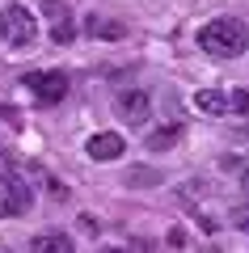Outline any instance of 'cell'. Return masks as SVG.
I'll return each mask as SVG.
<instances>
[{
  "instance_id": "9a60e30c",
  "label": "cell",
  "mask_w": 249,
  "mask_h": 253,
  "mask_svg": "<svg viewBox=\"0 0 249 253\" xmlns=\"http://www.w3.org/2000/svg\"><path fill=\"white\" fill-rule=\"evenodd\" d=\"M232 228H241V232H249V203H241V207H232Z\"/></svg>"
},
{
  "instance_id": "7a4b0ae2",
  "label": "cell",
  "mask_w": 249,
  "mask_h": 253,
  "mask_svg": "<svg viewBox=\"0 0 249 253\" xmlns=\"http://www.w3.org/2000/svg\"><path fill=\"white\" fill-rule=\"evenodd\" d=\"M34 38H38V26H34V13L26 4H4L0 9V42L4 46L26 51V46H34Z\"/></svg>"
},
{
  "instance_id": "9c48e42d",
  "label": "cell",
  "mask_w": 249,
  "mask_h": 253,
  "mask_svg": "<svg viewBox=\"0 0 249 253\" xmlns=\"http://www.w3.org/2000/svg\"><path fill=\"white\" fill-rule=\"evenodd\" d=\"M30 253H76V245L63 232H38L34 241H30Z\"/></svg>"
},
{
  "instance_id": "5b68a950",
  "label": "cell",
  "mask_w": 249,
  "mask_h": 253,
  "mask_svg": "<svg viewBox=\"0 0 249 253\" xmlns=\"http://www.w3.org/2000/svg\"><path fill=\"white\" fill-rule=\"evenodd\" d=\"M114 114L123 118L127 126H144V123H148V114H152V97L144 89H123L114 97Z\"/></svg>"
},
{
  "instance_id": "2e32d148",
  "label": "cell",
  "mask_w": 249,
  "mask_h": 253,
  "mask_svg": "<svg viewBox=\"0 0 249 253\" xmlns=\"http://www.w3.org/2000/svg\"><path fill=\"white\" fill-rule=\"evenodd\" d=\"M169 245H173V249H182V245H186V236H182V228H173V232H169Z\"/></svg>"
},
{
  "instance_id": "ba28073f",
  "label": "cell",
  "mask_w": 249,
  "mask_h": 253,
  "mask_svg": "<svg viewBox=\"0 0 249 253\" xmlns=\"http://www.w3.org/2000/svg\"><path fill=\"white\" fill-rule=\"evenodd\" d=\"M85 152L93 156V161H118V156L127 152V144H123V135H118V131H98V135L89 139V148H85Z\"/></svg>"
},
{
  "instance_id": "6da1fadb",
  "label": "cell",
  "mask_w": 249,
  "mask_h": 253,
  "mask_svg": "<svg viewBox=\"0 0 249 253\" xmlns=\"http://www.w3.org/2000/svg\"><path fill=\"white\" fill-rule=\"evenodd\" d=\"M199 46L207 55H215V59H237L249 46V30H245L241 17H215L199 30Z\"/></svg>"
},
{
  "instance_id": "e0dca14e",
  "label": "cell",
  "mask_w": 249,
  "mask_h": 253,
  "mask_svg": "<svg viewBox=\"0 0 249 253\" xmlns=\"http://www.w3.org/2000/svg\"><path fill=\"white\" fill-rule=\"evenodd\" d=\"M237 135H241V139H245V144H249V123H245V126H241V131H237Z\"/></svg>"
},
{
  "instance_id": "8fae6325",
  "label": "cell",
  "mask_w": 249,
  "mask_h": 253,
  "mask_svg": "<svg viewBox=\"0 0 249 253\" xmlns=\"http://www.w3.org/2000/svg\"><path fill=\"white\" fill-rule=\"evenodd\" d=\"M160 173L156 169H148V165H131L127 169V186H135V190H152V186H160Z\"/></svg>"
},
{
  "instance_id": "277c9868",
  "label": "cell",
  "mask_w": 249,
  "mask_h": 253,
  "mask_svg": "<svg viewBox=\"0 0 249 253\" xmlns=\"http://www.w3.org/2000/svg\"><path fill=\"white\" fill-rule=\"evenodd\" d=\"M30 203H34V194L26 181L13 173H0V215H26Z\"/></svg>"
},
{
  "instance_id": "5bb4252c",
  "label": "cell",
  "mask_w": 249,
  "mask_h": 253,
  "mask_svg": "<svg viewBox=\"0 0 249 253\" xmlns=\"http://www.w3.org/2000/svg\"><path fill=\"white\" fill-rule=\"evenodd\" d=\"M228 114H249V89H232L228 93Z\"/></svg>"
},
{
  "instance_id": "52a82bcc",
  "label": "cell",
  "mask_w": 249,
  "mask_h": 253,
  "mask_svg": "<svg viewBox=\"0 0 249 253\" xmlns=\"http://www.w3.org/2000/svg\"><path fill=\"white\" fill-rule=\"evenodd\" d=\"M80 30H85V34H89L93 42H123V38H127V21L106 17V13H89Z\"/></svg>"
},
{
  "instance_id": "30bf717a",
  "label": "cell",
  "mask_w": 249,
  "mask_h": 253,
  "mask_svg": "<svg viewBox=\"0 0 249 253\" xmlns=\"http://www.w3.org/2000/svg\"><path fill=\"white\" fill-rule=\"evenodd\" d=\"M195 106L203 110V114L220 118V114H228V93H220V89H203V93H195Z\"/></svg>"
},
{
  "instance_id": "3957f363",
  "label": "cell",
  "mask_w": 249,
  "mask_h": 253,
  "mask_svg": "<svg viewBox=\"0 0 249 253\" xmlns=\"http://www.w3.org/2000/svg\"><path fill=\"white\" fill-rule=\"evenodd\" d=\"M21 84H26L43 106H55V101L68 97V84H72V81H68V72H30Z\"/></svg>"
},
{
  "instance_id": "4fadbf2b",
  "label": "cell",
  "mask_w": 249,
  "mask_h": 253,
  "mask_svg": "<svg viewBox=\"0 0 249 253\" xmlns=\"http://www.w3.org/2000/svg\"><path fill=\"white\" fill-rule=\"evenodd\" d=\"M220 169H224V173H232V177H237L241 186L249 190V156H224Z\"/></svg>"
},
{
  "instance_id": "ac0fdd59",
  "label": "cell",
  "mask_w": 249,
  "mask_h": 253,
  "mask_svg": "<svg viewBox=\"0 0 249 253\" xmlns=\"http://www.w3.org/2000/svg\"><path fill=\"white\" fill-rule=\"evenodd\" d=\"M203 253H224V249H220V245H207V249H203Z\"/></svg>"
},
{
  "instance_id": "d6986e66",
  "label": "cell",
  "mask_w": 249,
  "mask_h": 253,
  "mask_svg": "<svg viewBox=\"0 0 249 253\" xmlns=\"http://www.w3.org/2000/svg\"><path fill=\"white\" fill-rule=\"evenodd\" d=\"M101 253H127V249H101Z\"/></svg>"
},
{
  "instance_id": "7c38bea8",
  "label": "cell",
  "mask_w": 249,
  "mask_h": 253,
  "mask_svg": "<svg viewBox=\"0 0 249 253\" xmlns=\"http://www.w3.org/2000/svg\"><path fill=\"white\" fill-rule=\"evenodd\" d=\"M178 139H182V126H178V123L165 126V131H152V135H148V152H169Z\"/></svg>"
},
{
  "instance_id": "8992f818",
  "label": "cell",
  "mask_w": 249,
  "mask_h": 253,
  "mask_svg": "<svg viewBox=\"0 0 249 253\" xmlns=\"http://www.w3.org/2000/svg\"><path fill=\"white\" fill-rule=\"evenodd\" d=\"M43 17L51 21V42L55 46H68L76 38V21H72V9L63 0H43Z\"/></svg>"
}]
</instances>
